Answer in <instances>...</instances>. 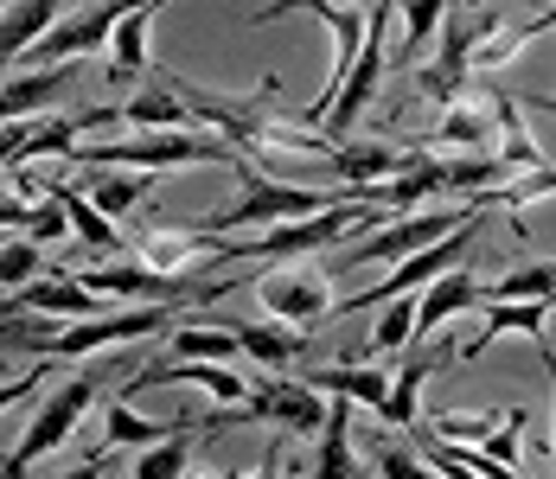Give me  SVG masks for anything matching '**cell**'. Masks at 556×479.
Instances as JSON below:
<instances>
[{"label": "cell", "mask_w": 556, "mask_h": 479, "mask_svg": "<svg viewBox=\"0 0 556 479\" xmlns=\"http://www.w3.org/2000/svg\"><path fill=\"white\" fill-rule=\"evenodd\" d=\"M230 173L243 179V199L199 224V230H212V237H230V230H243V224H263V230H269V224L314 217V212H327V205H339V199H352V186H301V179H276V173L256 166V160H237Z\"/></svg>", "instance_id": "1"}, {"label": "cell", "mask_w": 556, "mask_h": 479, "mask_svg": "<svg viewBox=\"0 0 556 479\" xmlns=\"http://www.w3.org/2000/svg\"><path fill=\"white\" fill-rule=\"evenodd\" d=\"M205 160H224L237 166V148L224 135H205V128H135L128 141H84L77 148V166H148V173H167V166H205Z\"/></svg>", "instance_id": "2"}, {"label": "cell", "mask_w": 556, "mask_h": 479, "mask_svg": "<svg viewBox=\"0 0 556 479\" xmlns=\"http://www.w3.org/2000/svg\"><path fill=\"white\" fill-rule=\"evenodd\" d=\"M103 396V371H77L71 383H58L52 396L39 403V416L26 423V434L13 441V454L0 461V474H26V467H39V461H52L58 448L77 434V423H84V409Z\"/></svg>", "instance_id": "3"}, {"label": "cell", "mask_w": 556, "mask_h": 479, "mask_svg": "<svg viewBox=\"0 0 556 479\" xmlns=\"http://www.w3.org/2000/svg\"><path fill=\"white\" fill-rule=\"evenodd\" d=\"M473 212H493L486 199H460V205H422V212H390L358 250H352V268H378V263H403L429 243H442L447 230H460Z\"/></svg>", "instance_id": "4"}, {"label": "cell", "mask_w": 556, "mask_h": 479, "mask_svg": "<svg viewBox=\"0 0 556 479\" xmlns=\"http://www.w3.org/2000/svg\"><path fill=\"white\" fill-rule=\"evenodd\" d=\"M256 301H263L269 319H288V326H301V332H314V326L333 319V307H339L327 268L307 263V256H288V263L263 268V275H256Z\"/></svg>", "instance_id": "5"}, {"label": "cell", "mask_w": 556, "mask_h": 479, "mask_svg": "<svg viewBox=\"0 0 556 479\" xmlns=\"http://www.w3.org/2000/svg\"><path fill=\"white\" fill-rule=\"evenodd\" d=\"M500 84L493 77H473V90H460L454 103H442L435 128L416 141V148H435V154H486L500 141Z\"/></svg>", "instance_id": "6"}, {"label": "cell", "mask_w": 556, "mask_h": 479, "mask_svg": "<svg viewBox=\"0 0 556 479\" xmlns=\"http://www.w3.org/2000/svg\"><path fill=\"white\" fill-rule=\"evenodd\" d=\"M77 71H84V58H71V64H26L20 77L0 84V122H26V115L58 109L64 97H71Z\"/></svg>", "instance_id": "7"}, {"label": "cell", "mask_w": 556, "mask_h": 479, "mask_svg": "<svg viewBox=\"0 0 556 479\" xmlns=\"http://www.w3.org/2000/svg\"><path fill=\"white\" fill-rule=\"evenodd\" d=\"M473 307H486V281H480V268H442L422 294H416V339H429L435 326H447V319L473 314ZM409 339V345H416Z\"/></svg>", "instance_id": "8"}, {"label": "cell", "mask_w": 556, "mask_h": 479, "mask_svg": "<svg viewBox=\"0 0 556 479\" xmlns=\"http://www.w3.org/2000/svg\"><path fill=\"white\" fill-rule=\"evenodd\" d=\"M13 314H52V319H90L103 314V294H90L71 268H46V275H33L26 288H13V301H7Z\"/></svg>", "instance_id": "9"}, {"label": "cell", "mask_w": 556, "mask_h": 479, "mask_svg": "<svg viewBox=\"0 0 556 479\" xmlns=\"http://www.w3.org/2000/svg\"><path fill=\"white\" fill-rule=\"evenodd\" d=\"M442 365H460V345H435V352H409L396 371H390V396L384 409H378V423L396 428V434H409L416 428V409H422V383L442 371Z\"/></svg>", "instance_id": "10"}, {"label": "cell", "mask_w": 556, "mask_h": 479, "mask_svg": "<svg viewBox=\"0 0 556 479\" xmlns=\"http://www.w3.org/2000/svg\"><path fill=\"white\" fill-rule=\"evenodd\" d=\"M500 20H505V13H500V7H486V0H480V7H467V0H447L442 33H435L442 46H435V58H429V64H435V71H454V77H473V46H480V39L500 26Z\"/></svg>", "instance_id": "11"}, {"label": "cell", "mask_w": 556, "mask_h": 479, "mask_svg": "<svg viewBox=\"0 0 556 479\" xmlns=\"http://www.w3.org/2000/svg\"><path fill=\"white\" fill-rule=\"evenodd\" d=\"M551 307L556 301H486V326L460 345V365H473L493 339H505V332H525L531 345H544L551 339Z\"/></svg>", "instance_id": "12"}, {"label": "cell", "mask_w": 556, "mask_h": 479, "mask_svg": "<svg viewBox=\"0 0 556 479\" xmlns=\"http://www.w3.org/2000/svg\"><path fill=\"white\" fill-rule=\"evenodd\" d=\"M307 474L320 479H358V448H352V403L345 396H333V409H327V423H320V434H314V454L301 461Z\"/></svg>", "instance_id": "13"}, {"label": "cell", "mask_w": 556, "mask_h": 479, "mask_svg": "<svg viewBox=\"0 0 556 479\" xmlns=\"http://www.w3.org/2000/svg\"><path fill=\"white\" fill-rule=\"evenodd\" d=\"M544 33H556V7L531 13V20H511V26L500 20V26L473 46V77H493V71H505V64H518L525 46H531V39H544Z\"/></svg>", "instance_id": "14"}, {"label": "cell", "mask_w": 556, "mask_h": 479, "mask_svg": "<svg viewBox=\"0 0 556 479\" xmlns=\"http://www.w3.org/2000/svg\"><path fill=\"white\" fill-rule=\"evenodd\" d=\"M52 192L64 199V212H71V237H84L90 256H122V250H128V237L115 230V217L97 212V199H90L77 179H52Z\"/></svg>", "instance_id": "15"}, {"label": "cell", "mask_w": 556, "mask_h": 479, "mask_svg": "<svg viewBox=\"0 0 556 479\" xmlns=\"http://www.w3.org/2000/svg\"><path fill=\"white\" fill-rule=\"evenodd\" d=\"M58 7H64V0H7V7H0V71L20 64V58L52 33Z\"/></svg>", "instance_id": "16"}, {"label": "cell", "mask_w": 556, "mask_h": 479, "mask_svg": "<svg viewBox=\"0 0 556 479\" xmlns=\"http://www.w3.org/2000/svg\"><path fill=\"white\" fill-rule=\"evenodd\" d=\"M167 173H148V166H128V173H115V166H84V192L97 199V212H110V217H128L154 186H161Z\"/></svg>", "instance_id": "17"}, {"label": "cell", "mask_w": 556, "mask_h": 479, "mask_svg": "<svg viewBox=\"0 0 556 479\" xmlns=\"http://www.w3.org/2000/svg\"><path fill=\"white\" fill-rule=\"evenodd\" d=\"M179 428H192V409H173L167 423H148V416L128 409L122 390L103 403V448H154V441H167V434H179Z\"/></svg>", "instance_id": "18"}, {"label": "cell", "mask_w": 556, "mask_h": 479, "mask_svg": "<svg viewBox=\"0 0 556 479\" xmlns=\"http://www.w3.org/2000/svg\"><path fill=\"white\" fill-rule=\"evenodd\" d=\"M314 390H327V396H345V403H365V409H384L390 396V371H378V365H314V371H301Z\"/></svg>", "instance_id": "19"}, {"label": "cell", "mask_w": 556, "mask_h": 479, "mask_svg": "<svg viewBox=\"0 0 556 479\" xmlns=\"http://www.w3.org/2000/svg\"><path fill=\"white\" fill-rule=\"evenodd\" d=\"M396 166H403V154H396L390 141H352V135H345L320 173H333L339 186H371V179H384V173H396Z\"/></svg>", "instance_id": "20"}, {"label": "cell", "mask_w": 556, "mask_h": 479, "mask_svg": "<svg viewBox=\"0 0 556 479\" xmlns=\"http://www.w3.org/2000/svg\"><path fill=\"white\" fill-rule=\"evenodd\" d=\"M301 326H288V319H263V326H237V345H243V358H256L263 371H288L294 358H301Z\"/></svg>", "instance_id": "21"}, {"label": "cell", "mask_w": 556, "mask_h": 479, "mask_svg": "<svg viewBox=\"0 0 556 479\" xmlns=\"http://www.w3.org/2000/svg\"><path fill=\"white\" fill-rule=\"evenodd\" d=\"M77 148H84V122H77V115H58V109H46V115L33 122V135H26L20 160H77Z\"/></svg>", "instance_id": "22"}, {"label": "cell", "mask_w": 556, "mask_h": 479, "mask_svg": "<svg viewBox=\"0 0 556 479\" xmlns=\"http://www.w3.org/2000/svg\"><path fill=\"white\" fill-rule=\"evenodd\" d=\"M167 339H173V358H224V365L243 358L237 326H199V319H192V326H173Z\"/></svg>", "instance_id": "23"}, {"label": "cell", "mask_w": 556, "mask_h": 479, "mask_svg": "<svg viewBox=\"0 0 556 479\" xmlns=\"http://www.w3.org/2000/svg\"><path fill=\"white\" fill-rule=\"evenodd\" d=\"M486 301H556V263H525L486 281Z\"/></svg>", "instance_id": "24"}, {"label": "cell", "mask_w": 556, "mask_h": 479, "mask_svg": "<svg viewBox=\"0 0 556 479\" xmlns=\"http://www.w3.org/2000/svg\"><path fill=\"white\" fill-rule=\"evenodd\" d=\"M192 467V428H179L154 448H135V479H173Z\"/></svg>", "instance_id": "25"}, {"label": "cell", "mask_w": 556, "mask_h": 479, "mask_svg": "<svg viewBox=\"0 0 556 479\" xmlns=\"http://www.w3.org/2000/svg\"><path fill=\"white\" fill-rule=\"evenodd\" d=\"M358 461H365V467H378V474H403V479H409V474H435V467L422 461L416 434H409V441H396V428H384V434H378V441H371Z\"/></svg>", "instance_id": "26"}, {"label": "cell", "mask_w": 556, "mask_h": 479, "mask_svg": "<svg viewBox=\"0 0 556 479\" xmlns=\"http://www.w3.org/2000/svg\"><path fill=\"white\" fill-rule=\"evenodd\" d=\"M416 339V294H396L378 307V326H371V352H403Z\"/></svg>", "instance_id": "27"}, {"label": "cell", "mask_w": 556, "mask_h": 479, "mask_svg": "<svg viewBox=\"0 0 556 479\" xmlns=\"http://www.w3.org/2000/svg\"><path fill=\"white\" fill-rule=\"evenodd\" d=\"M500 423H505V409H442V416H429V428L442 441H473V448H486V434Z\"/></svg>", "instance_id": "28"}, {"label": "cell", "mask_w": 556, "mask_h": 479, "mask_svg": "<svg viewBox=\"0 0 556 479\" xmlns=\"http://www.w3.org/2000/svg\"><path fill=\"white\" fill-rule=\"evenodd\" d=\"M403 7V64L422 52L435 33H442V13H447V0H396Z\"/></svg>", "instance_id": "29"}, {"label": "cell", "mask_w": 556, "mask_h": 479, "mask_svg": "<svg viewBox=\"0 0 556 479\" xmlns=\"http://www.w3.org/2000/svg\"><path fill=\"white\" fill-rule=\"evenodd\" d=\"M33 275H46V250H39V237H13V243H0V288H7V294L26 288Z\"/></svg>", "instance_id": "30"}, {"label": "cell", "mask_w": 556, "mask_h": 479, "mask_svg": "<svg viewBox=\"0 0 556 479\" xmlns=\"http://www.w3.org/2000/svg\"><path fill=\"white\" fill-rule=\"evenodd\" d=\"M39 377H46V371H26V377H13V383H0V409H13V403H26V396L39 390Z\"/></svg>", "instance_id": "31"}, {"label": "cell", "mask_w": 556, "mask_h": 479, "mask_svg": "<svg viewBox=\"0 0 556 479\" xmlns=\"http://www.w3.org/2000/svg\"><path fill=\"white\" fill-rule=\"evenodd\" d=\"M538 352H544V371H551V396H556V345H551V339H544Z\"/></svg>", "instance_id": "32"}, {"label": "cell", "mask_w": 556, "mask_h": 479, "mask_svg": "<svg viewBox=\"0 0 556 479\" xmlns=\"http://www.w3.org/2000/svg\"><path fill=\"white\" fill-rule=\"evenodd\" d=\"M525 109H556V90H551V97H531Z\"/></svg>", "instance_id": "33"}, {"label": "cell", "mask_w": 556, "mask_h": 479, "mask_svg": "<svg viewBox=\"0 0 556 479\" xmlns=\"http://www.w3.org/2000/svg\"><path fill=\"white\" fill-rule=\"evenodd\" d=\"M352 7H365V0H352Z\"/></svg>", "instance_id": "34"}, {"label": "cell", "mask_w": 556, "mask_h": 479, "mask_svg": "<svg viewBox=\"0 0 556 479\" xmlns=\"http://www.w3.org/2000/svg\"><path fill=\"white\" fill-rule=\"evenodd\" d=\"M0 7H7V0H0Z\"/></svg>", "instance_id": "35"}, {"label": "cell", "mask_w": 556, "mask_h": 479, "mask_svg": "<svg viewBox=\"0 0 556 479\" xmlns=\"http://www.w3.org/2000/svg\"><path fill=\"white\" fill-rule=\"evenodd\" d=\"M551 115H556V109H551Z\"/></svg>", "instance_id": "36"}, {"label": "cell", "mask_w": 556, "mask_h": 479, "mask_svg": "<svg viewBox=\"0 0 556 479\" xmlns=\"http://www.w3.org/2000/svg\"><path fill=\"white\" fill-rule=\"evenodd\" d=\"M551 7H556V0H551Z\"/></svg>", "instance_id": "37"}]
</instances>
